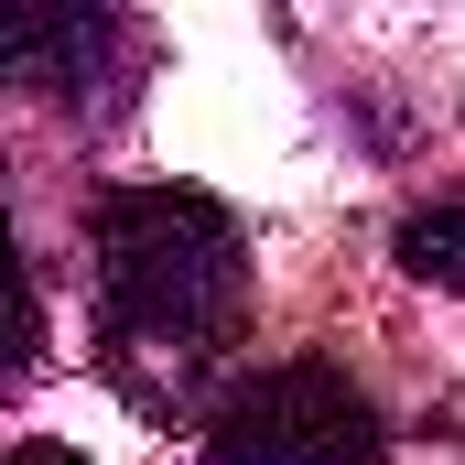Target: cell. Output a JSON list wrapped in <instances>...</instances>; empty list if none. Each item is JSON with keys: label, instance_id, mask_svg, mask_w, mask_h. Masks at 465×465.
<instances>
[{"label": "cell", "instance_id": "obj_4", "mask_svg": "<svg viewBox=\"0 0 465 465\" xmlns=\"http://www.w3.org/2000/svg\"><path fill=\"white\" fill-rule=\"evenodd\" d=\"M390 249H401V271H411V282H444V292H465V195H433V206H411Z\"/></svg>", "mask_w": 465, "mask_h": 465}, {"label": "cell", "instance_id": "obj_1", "mask_svg": "<svg viewBox=\"0 0 465 465\" xmlns=\"http://www.w3.org/2000/svg\"><path fill=\"white\" fill-rule=\"evenodd\" d=\"M98 271V368L130 411L184 422L249 325V238L195 184H109L87 206Z\"/></svg>", "mask_w": 465, "mask_h": 465}, {"label": "cell", "instance_id": "obj_2", "mask_svg": "<svg viewBox=\"0 0 465 465\" xmlns=\"http://www.w3.org/2000/svg\"><path fill=\"white\" fill-rule=\"evenodd\" d=\"M206 465H390V422L336 357H282L217 390Z\"/></svg>", "mask_w": 465, "mask_h": 465}, {"label": "cell", "instance_id": "obj_3", "mask_svg": "<svg viewBox=\"0 0 465 465\" xmlns=\"http://www.w3.org/2000/svg\"><path fill=\"white\" fill-rule=\"evenodd\" d=\"M109 54H141V33L109 22V11H22V22H0V65L22 87H54L65 109H87V87L109 76Z\"/></svg>", "mask_w": 465, "mask_h": 465}, {"label": "cell", "instance_id": "obj_5", "mask_svg": "<svg viewBox=\"0 0 465 465\" xmlns=\"http://www.w3.org/2000/svg\"><path fill=\"white\" fill-rule=\"evenodd\" d=\"M11 465H87V455H76V444H44V433H33V444H11Z\"/></svg>", "mask_w": 465, "mask_h": 465}]
</instances>
